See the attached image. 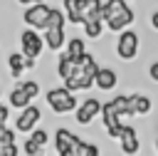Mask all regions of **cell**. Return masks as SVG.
<instances>
[{
    "instance_id": "6da1fadb",
    "label": "cell",
    "mask_w": 158,
    "mask_h": 156,
    "mask_svg": "<svg viewBox=\"0 0 158 156\" xmlns=\"http://www.w3.org/2000/svg\"><path fill=\"white\" fill-rule=\"evenodd\" d=\"M44 99H47V104L52 106L54 114H69V111L77 109V97L72 94V89H69L67 84L49 89V92L44 94Z\"/></svg>"
},
{
    "instance_id": "7a4b0ae2",
    "label": "cell",
    "mask_w": 158,
    "mask_h": 156,
    "mask_svg": "<svg viewBox=\"0 0 158 156\" xmlns=\"http://www.w3.org/2000/svg\"><path fill=\"white\" fill-rule=\"evenodd\" d=\"M116 54L123 59V62H131L138 57V50H141V37L136 30H121L118 32V40H116Z\"/></svg>"
},
{
    "instance_id": "3957f363",
    "label": "cell",
    "mask_w": 158,
    "mask_h": 156,
    "mask_svg": "<svg viewBox=\"0 0 158 156\" xmlns=\"http://www.w3.org/2000/svg\"><path fill=\"white\" fill-rule=\"evenodd\" d=\"M17 42H20V52H22L25 57H30V59H40L42 50L47 47L44 35H40L37 27H32V30H22Z\"/></svg>"
},
{
    "instance_id": "277c9868",
    "label": "cell",
    "mask_w": 158,
    "mask_h": 156,
    "mask_svg": "<svg viewBox=\"0 0 158 156\" xmlns=\"http://www.w3.org/2000/svg\"><path fill=\"white\" fill-rule=\"evenodd\" d=\"M52 5H47L44 0L42 2H35V5H27V10L22 12V20L27 27H37V30H44L47 22H49V15H52Z\"/></svg>"
},
{
    "instance_id": "5b68a950",
    "label": "cell",
    "mask_w": 158,
    "mask_h": 156,
    "mask_svg": "<svg viewBox=\"0 0 158 156\" xmlns=\"http://www.w3.org/2000/svg\"><path fill=\"white\" fill-rule=\"evenodd\" d=\"M79 141H81V139H79L77 134H72L69 129H64V126H59L57 134H54V149H57L59 156H77Z\"/></svg>"
},
{
    "instance_id": "8992f818",
    "label": "cell",
    "mask_w": 158,
    "mask_h": 156,
    "mask_svg": "<svg viewBox=\"0 0 158 156\" xmlns=\"http://www.w3.org/2000/svg\"><path fill=\"white\" fill-rule=\"evenodd\" d=\"M94 79H96V69H91V67H84V64H79L77 69H74V74L69 77V79H64V84L72 89V92H84V89H89L91 84H94Z\"/></svg>"
},
{
    "instance_id": "52a82bcc",
    "label": "cell",
    "mask_w": 158,
    "mask_h": 156,
    "mask_svg": "<svg viewBox=\"0 0 158 156\" xmlns=\"http://www.w3.org/2000/svg\"><path fill=\"white\" fill-rule=\"evenodd\" d=\"M101 109H104V104H99V99H84V102L74 109V119H77V124L86 126V124H91L94 116L101 114Z\"/></svg>"
},
{
    "instance_id": "ba28073f",
    "label": "cell",
    "mask_w": 158,
    "mask_h": 156,
    "mask_svg": "<svg viewBox=\"0 0 158 156\" xmlns=\"http://www.w3.org/2000/svg\"><path fill=\"white\" fill-rule=\"evenodd\" d=\"M40 119H42V111H40V106H35V104H27L25 109H20V114H17V121H15V129H17V131H32V129L40 124Z\"/></svg>"
},
{
    "instance_id": "9c48e42d",
    "label": "cell",
    "mask_w": 158,
    "mask_h": 156,
    "mask_svg": "<svg viewBox=\"0 0 158 156\" xmlns=\"http://www.w3.org/2000/svg\"><path fill=\"white\" fill-rule=\"evenodd\" d=\"M101 121H104V126H106V131H109L111 139H118V136H121V114L116 111V106H114L111 102L104 104V109H101Z\"/></svg>"
},
{
    "instance_id": "30bf717a",
    "label": "cell",
    "mask_w": 158,
    "mask_h": 156,
    "mask_svg": "<svg viewBox=\"0 0 158 156\" xmlns=\"http://www.w3.org/2000/svg\"><path fill=\"white\" fill-rule=\"evenodd\" d=\"M118 144H121V151L123 154H138L141 151V139H138V134H136V129L131 124H121Z\"/></svg>"
},
{
    "instance_id": "8fae6325",
    "label": "cell",
    "mask_w": 158,
    "mask_h": 156,
    "mask_svg": "<svg viewBox=\"0 0 158 156\" xmlns=\"http://www.w3.org/2000/svg\"><path fill=\"white\" fill-rule=\"evenodd\" d=\"M133 20H136L133 10H131V7H123V10H118L116 15L106 17L104 22H106V30H111V32H118V30H126V27H128Z\"/></svg>"
},
{
    "instance_id": "7c38bea8",
    "label": "cell",
    "mask_w": 158,
    "mask_h": 156,
    "mask_svg": "<svg viewBox=\"0 0 158 156\" xmlns=\"http://www.w3.org/2000/svg\"><path fill=\"white\" fill-rule=\"evenodd\" d=\"M79 67V57H72L67 50L64 52H59L57 54V77L64 82V79H69L72 74H74V69Z\"/></svg>"
},
{
    "instance_id": "4fadbf2b",
    "label": "cell",
    "mask_w": 158,
    "mask_h": 156,
    "mask_svg": "<svg viewBox=\"0 0 158 156\" xmlns=\"http://www.w3.org/2000/svg\"><path fill=\"white\" fill-rule=\"evenodd\" d=\"M42 35H44L47 50H52V52H59V50H64V45H67L64 27H47V30H42Z\"/></svg>"
},
{
    "instance_id": "5bb4252c",
    "label": "cell",
    "mask_w": 158,
    "mask_h": 156,
    "mask_svg": "<svg viewBox=\"0 0 158 156\" xmlns=\"http://www.w3.org/2000/svg\"><path fill=\"white\" fill-rule=\"evenodd\" d=\"M151 99L146 97V94H128V116H143V114H148L151 111Z\"/></svg>"
},
{
    "instance_id": "9a60e30c",
    "label": "cell",
    "mask_w": 158,
    "mask_h": 156,
    "mask_svg": "<svg viewBox=\"0 0 158 156\" xmlns=\"http://www.w3.org/2000/svg\"><path fill=\"white\" fill-rule=\"evenodd\" d=\"M94 84H96L99 89H104V92H111V89H116V84H118V74H116L114 69H109V67H99Z\"/></svg>"
},
{
    "instance_id": "2e32d148",
    "label": "cell",
    "mask_w": 158,
    "mask_h": 156,
    "mask_svg": "<svg viewBox=\"0 0 158 156\" xmlns=\"http://www.w3.org/2000/svg\"><path fill=\"white\" fill-rule=\"evenodd\" d=\"M7 67H10V77L20 79V74L27 69V57L22 52H10L7 54Z\"/></svg>"
},
{
    "instance_id": "e0dca14e",
    "label": "cell",
    "mask_w": 158,
    "mask_h": 156,
    "mask_svg": "<svg viewBox=\"0 0 158 156\" xmlns=\"http://www.w3.org/2000/svg\"><path fill=\"white\" fill-rule=\"evenodd\" d=\"M27 104H32V97L27 94V89L22 84H17L12 92H10V106L12 109H25Z\"/></svg>"
},
{
    "instance_id": "ac0fdd59",
    "label": "cell",
    "mask_w": 158,
    "mask_h": 156,
    "mask_svg": "<svg viewBox=\"0 0 158 156\" xmlns=\"http://www.w3.org/2000/svg\"><path fill=\"white\" fill-rule=\"evenodd\" d=\"M62 10L67 12V20L72 25H81V7L77 0H62Z\"/></svg>"
},
{
    "instance_id": "d6986e66",
    "label": "cell",
    "mask_w": 158,
    "mask_h": 156,
    "mask_svg": "<svg viewBox=\"0 0 158 156\" xmlns=\"http://www.w3.org/2000/svg\"><path fill=\"white\" fill-rule=\"evenodd\" d=\"M104 25H106L104 20H89V22H84V35L89 40H99L104 32Z\"/></svg>"
},
{
    "instance_id": "ffe728a7",
    "label": "cell",
    "mask_w": 158,
    "mask_h": 156,
    "mask_svg": "<svg viewBox=\"0 0 158 156\" xmlns=\"http://www.w3.org/2000/svg\"><path fill=\"white\" fill-rule=\"evenodd\" d=\"M67 52H69L72 57H81V54L86 52V45H84V40H81V37H72V40L67 42Z\"/></svg>"
},
{
    "instance_id": "44dd1931",
    "label": "cell",
    "mask_w": 158,
    "mask_h": 156,
    "mask_svg": "<svg viewBox=\"0 0 158 156\" xmlns=\"http://www.w3.org/2000/svg\"><path fill=\"white\" fill-rule=\"evenodd\" d=\"M22 154H27V156H40V154H42V144H37L35 139H27V141L22 144Z\"/></svg>"
},
{
    "instance_id": "7402d4cb",
    "label": "cell",
    "mask_w": 158,
    "mask_h": 156,
    "mask_svg": "<svg viewBox=\"0 0 158 156\" xmlns=\"http://www.w3.org/2000/svg\"><path fill=\"white\" fill-rule=\"evenodd\" d=\"M77 156H99V146L86 144V141H79V146H77Z\"/></svg>"
},
{
    "instance_id": "603a6c76",
    "label": "cell",
    "mask_w": 158,
    "mask_h": 156,
    "mask_svg": "<svg viewBox=\"0 0 158 156\" xmlns=\"http://www.w3.org/2000/svg\"><path fill=\"white\" fill-rule=\"evenodd\" d=\"M22 149H17V144H7V141H0V156H20Z\"/></svg>"
},
{
    "instance_id": "cb8c5ba5",
    "label": "cell",
    "mask_w": 158,
    "mask_h": 156,
    "mask_svg": "<svg viewBox=\"0 0 158 156\" xmlns=\"http://www.w3.org/2000/svg\"><path fill=\"white\" fill-rule=\"evenodd\" d=\"M20 84H22V87H25V89H27V94H30V97H32V99H35V97H37V94H40V84H37V82H35V79H27V82H20Z\"/></svg>"
},
{
    "instance_id": "d4e9b609",
    "label": "cell",
    "mask_w": 158,
    "mask_h": 156,
    "mask_svg": "<svg viewBox=\"0 0 158 156\" xmlns=\"http://www.w3.org/2000/svg\"><path fill=\"white\" fill-rule=\"evenodd\" d=\"M30 139H35L37 144H42V146H44V144H47V139H49V134H47L44 129H32V136H30Z\"/></svg>"
},
{
    "instance_id": "484cf974",
    "label": "cell",
    "mask_w": 158,
    "mask_h": 156,
    "mask_svg": "<svg viewBox=\"0 0 158 156\" xmlns=\"http://www.w3.org/2000/svg\"><path fill=\"white\" fill-rule=\"evenodd\" d=\"M148 77H151L153 82H158V62H153V64L148 67Z\"/></svg>"
},
{
    "instance_id": "4316f807",
    "label": "cell",
    "mask_w": 158,
    "mask_h": 156,
    "mask_svg": "<svg viewBox=\"0 0 158 156\" xmlns=\"http://www.w3.org/2000/svg\"><path fill=\"white\" fill-rule=\"evenodd\" d=\"M7 116H10V109L0 102V124H5V121H7Z\"/></svg>"
},
{
    "instance_id": "83f0119b",
    "label": "cell",
    "mask_w": 158,
    "mask_h": 156,
    "mask_svg": "<svg viewBox=\"0 0 158 156\" xmlns=\"http://www.w3.org/2000/svg\"><path fill=\"white\" fill-rule=\"evenodd\" d=\"M151 25H153V30H158V10L151 12Z\"/></svg>"
},
{
    "instance_id": "f1b7e54d",
    "label": "cell",
    "mask_w": 158,
    "mask_h": 156,
    "mask_svg": "<svg viewBox=\"0 0 158 156\" xmlns=\"http://www.w3.org/2000/svg\"><path fill=\"white\" fill-rule=\"evenodd\" d=\"M7 131H10V129H7V126H5V124H0V141H2V139H5V136H7Z\"/></svg>"
},
{
    "instance_id": "f546056e",
    "label": "cell",
    "mask_w": 158,
    "mask_h": 156,
    "mask_svg": "<svg viewBox=\"0 0 158 156\" xmlns=\"http://www.w3.org/2000/svg\"><path fill=\"white\" fill-rule=\"evenodd\" d=\"M20 5H35V2H42V0H17Z\"/></svg>"
},
{
    "instance_id": "4dcf8cb0",
    "label": "cell",
    "mask_w": 158,
    "mask_h": 156,
    "mask_svg": "<svg viewBox=\"0 0 158 156\" xmlns=\"http://www.w3.org/2000/svg\"><path fill=\"white\" fill-rule=\"evenodd\" d=\"M156 154H158V139H156Z\"/></svg>"
}]
</instances>
